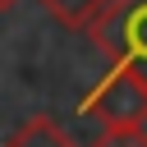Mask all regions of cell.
<instances>
[{
	"label": "cell",
	"instance_id": "obj_1",
	"mask_svg": "<svg viewBox=\"0 0 147 147\" xmlns=\"http://www.w3.org/2000/svg\"><path fill=\"white\" fill-rule=\"evenodd\" d=\"M83 32L110 64H124L147 78V0H106Z\"/></svg>",
	"mask_w": 147,
	"mask_h": 147
},
{
	"label": "cell",
	"instance_id": "obj_2",
	"mask_svg": "<svg viewBox=\"0 0 147 147\" xmlns=\"http://www.w3.org/2000/svg\"><path fill=\"white\" fill-rule=\"evenodd\" d=\"M83 115L96 119L101 129H110V124H147V78L124 69V64H110V74L87 92Z\"/></svg>",
	"mask_w": 147,
	"mask_h": 147
},
{
	"label": "cell",
	"instance_id": "obj_3",
	"mask_svg": "<svg viewBox=\"0 0 147 147\" xmlns=\"http://www.w3.org/2000/svg\"><path fill=\"white\" fill-rule=\"evenodd\" d=\"M5 147H78L51 115H32V119H23L9 138H5Z\"/></svg>",
	"mask_w": 147,
	"mask_h": 147
},
{
	"label": "cell",
	"instance_id": "obj_4",
	"mask_svg": "<svg viewBox=\"0 0 147 147\" xmlns=\"http://www.w3.org/2000/svg\"><path fill=\"white\" fill-rule=\"evenodd\" d=\"M18 0H0V9H14ZM51 18H60L64 28H87V18L106 5V0H37Z\"/></svg>",
	"mask_w": 147,
	"mask_h": 147
},
{
	"label": "cell",
	"instance_id": "obj_5",
	"mask_svg": "<svg viewBox=\"0 0 147 147\" xmlns=\"http://www.w3.org/2000/svg\"><path fill=\"white\" fill-rule=\"evenodd\" d=\"M92 147H147V124H110L96 133Z\"/></svg>",
	"mask_w": 147,
	"mask_h": 147
}]
</instances>
